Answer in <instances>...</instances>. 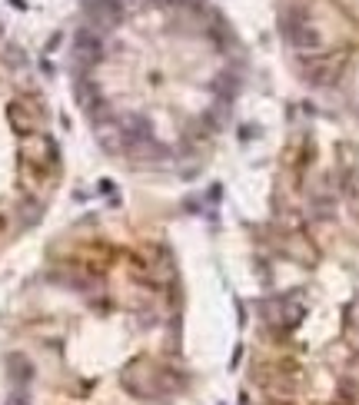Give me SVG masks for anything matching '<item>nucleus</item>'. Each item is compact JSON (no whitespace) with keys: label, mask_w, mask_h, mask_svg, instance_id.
<instances>
[{"label":"nucleus","mask_w":359,"mask_h":405,"mask_svg":"<svg viewBox=\"0 0 359 405\" xmlns=\"http://www.w3.org/2000/svg\"><path fill=\"white\" fill-rule=\"evenodd\" d=\"M20 169H23L27 183H30V176H34V183H43L57 169V147H54V140L43 136V133L23 136V143H20Z\"/></svg>","instance_id":"f257e3e1"},{"label":"nucleus","mask_w":359,"mask_h":405,"mask_svg":"<svg viewBox=\"0 0 359 405\" xmlns=\"http://www.w3.org/2000/svg\"><path fill=\"white\" fill-rule=\"evenodd\" d=\"M123 388L136 399H160L173 388V382L163 368H153L150 362H133L123 372Z\"/></svg>","instance_id":"f03ea898"},{"label":"nucleus","mask_w":359,"mask_h":405,"mask_svg":"<svg viewBox=\"0 0 359 405\" xmlns=\"http://www.w3.org/2000/svg\"><path fill=\"white\" fill-rule=\"evenodd\" d=\"M3 233H7V213H0V239H3Z\"/></svg>","instance_id":"7ed1b4c3"},{"label":"nucleus","mask_w":359,"mask_h":405,"mask_svg":"<svg viewBox=\"0 0 359 405\" xmlns=\"http://www.w3.org/2000/svg\"><path fill=\"white\" fill-rule=\"evenodd\" d=\"M7 405H27V402H23V395H14V399H10Z\"/></svg>","instance_id":"20e7f679"}]
</instances>
